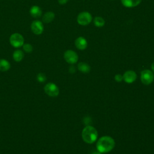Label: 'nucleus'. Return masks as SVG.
<instances>
[{
  "label": "nucleus",
  "instance_id": "1",
  "mask_svg": "<svg viewBox=\"0 0 154 154\" xmlns=\"http://www.w3.org/2000/svg\"><path fill=\"white\" fill-rule=\"evenodd\" d=\"M115 146V141L110 136L101 137L97 141L96 148L101 153H107L112 150Z\"/></svg>",
  "mask_w": 154,
  "mask_h": 154
},
{
  "label": "nucleus",
  "instance_id": "2",
  "mask_svg": "<svg viewBox=\"0 0 154 154\" xmlns=\"http://www.w3.org/2000/svg\"><path fill=\"white\" fill-rule=\"evenodd\" d=\"M98 137L97 131L92 126H85L82 131V138L84 142L88 144H92L95 142Z\"/></svg>",
  "mask_w": 154,
  "mask_h": 154
},
{
  "label": "nucleus",
  "instance_id": "3",
  "mask_svg": "<svg viewBox=\"0 0 154 154\" xmlns=\"http://www.w3.org/2000/svg\"><path fill=\"white\" fill-rule=\"evenodd\" d=\"M77 22L82 26H87L91 23L93 20L92 15L88 11H82L77 16Z\"/></svg>",
  "mask_w": 154,
  "mask_h": 154
},
{
  "label": "nucleus",
  "instance_id": "4",
  "mask_svg": "<svg viewBox=\"0 0 154 154\" xmlns=\"http://www.w3.org/2000/svg\"><path fill=\"white\" fill-rule=\"evenodd\" d=\"M9 40L10 45L15 48H20L24 44L23 37L18 32L12 34L10 37Z\"/></svg>",
  "mask_w": 154,
  "mask_h": 154
},
{
  "label": "nucleus",
  "instance_id": "5",
  "mask_svg": "<svg viewBox=\"0 0 154 154\" xmlns=\"http://www.w3.org/2000/svg\"><path fill=\"white\" fill-rule=\"evenodd\" d=\"M140 79L141 82L144 85L150 84L154 79V75L153 72L149 69L143 70L141 72Z\"/></svg>",
  "mask_w": 154,
  "mask_h": 154
},
{
  "label": "nucleus",
  "instance_id": "6",
  "mask_svg": "<svg viewBox=\"0 0 154 154\" xmlns=\"http://www.w3.org/2000/svg\"><path fill=\"white\" fill-rule=\"evenodd\" d=\"M45 92L51 97H56L59 94V88L58 86L53 83L49 82L46 84L44 87Z\"/></svg>",
  "mask_w": 154,
  "mask_h": 154
},
{
  "label": "nucleus",
  "instance_id": "7",
  "mask_svg": "<svg viewBox=\"0 0 154 154\" xmlns=\"http://www.w3.org/2000/svg\"><path fill=\"white\" fill-rule=\"evenodd\" d=\"M64 58L65 61L70 64H73L78 61V55L73 50L68 49L64 53Z\"/></svg>",
  "mask_w": 154,
  "mask_h": 154
},
{
  "label": "nucleus",
  "instance_id": "8",
  "mask_svg": "<svg viewBox=\"0 0 154 154\" xmlns=\"http://www.w3.org/2000/svg\"><path fill=\"white\" fill-rule=\"evenodd\" d=\"M31 29L35 35H40L44 31V26L42 22L38 20H35L31 24Z\"/></svg>",
  "mask_w": 154,
  "mask_h": 154
},
{
  "label": "nucleus",
  "instance_id": "9",
  "mask_svg": "<svg viewBox=\"0 0 154 154\" xmlns=\"http://www.w3.org/2000/svg\"><path fill=\"white\" fill-rule=\"evenodd\" d=\"M137 74L133 70H127L126 71L124 74L123 75V80L126 83H132L134 82L137 79Z\"/></svg>",
  "mask_w": 154,
  "mask_h": 154
},
{
  "label": "nucleus",
  "instance_id": "10",
  "mask_svg": "<svg viewBox=\"0 0 154 154\" xmlns=\"http://www.w3.org/2000/svg\"><path fill=\"white\" fill-rule=\"evenodd\" d=\"M75 45L76 48L79 50H84L88 46V42L85 38L80 36L77 37L75 40Z\"/></svg>",
  "mask_w": 154,
  "mask_h": 154
},
{
  "label": "nucleus",
  "instance_id": "11",
  "mask_svg": "<svg viewBox=\"0 0 154 154\" xmlns=\"http://www.w3.org/2000/svg\"><path fill=\"white\" fill-rule=\"evenodd\" d=\"M142 0H121L122 5L126 8H133L138 5Z\"/></svg>",
  "mask_w": 154,
  "mask_h": 154
},
{
  "label": "nucleus",
  "instance_id": "12",
  "mask_svg": "<svg viewBox=\"0 0 154 154\" xmlns=\"http://www.w3.org/2000/svg\"><path fill=\"white\" fill-rule=\"evenodd\" d=\"M29 13L32 17L34 18H38L42 16V11L40 7L37 5H33L29 10Z\"/></svg>",
  "mask_w": 154,
  "mask_h": 154
},
{
  "label": "nucleus",
  "instance_id": "13",
  "mask_svg": "<svg viewBox=\"0 0 154 154\" xmlns=\"http://www.w3.org/2000/svg\"><path fill=\"white\" fill-rule=\"evenodd\" d=\"M78 69L84 73H87L90 71V66L88 64L84 62H80L78 64Z\"/></svg>",
  "mask_w": 154,
  "mask_h": 154
},
{
  "label": "nucleus",
  "instance_id": "14",
  "mask_svg": "<svg viewBox=\"0 0 154 154\" xmlns=\"http://www.w3.org/2000/svg\"><path fill=\"white\" fill-rule=\"evenodd\" d=\"M55 18V13L53 11H48L45 13L42 17V20L45 23H50L54 20Z\"/></svg>",
  "mask_w": 154,
  "mask_h": 154
},
{
  "label": "nucleus",
  "instance_id": "15",
  "mask_svg": "<svg viewBox=\"0 0 154 154\" xmlns=\"http://www.w3.org/2000/svg\"><path fill=\"white\" fill-rule=\"evenodd\" d=\"M24 57V54L22 51L20 49H17L14 51L13 54V58L16 62L21 61Z\"/></svg>",
  "mask_w": 154,
  "mask_h": 154
},
{
  "label": "nucleus",
  "instance_id": "16",
  "mask_svg": "<svg viewBox=\"0 0 154 154\" xmlns=\"http://www.w3.org/2000/svg\"><path fill=\"white\" fill-rule=\"evenodd\" d=\"M10 63L5 59H0V70L5 72L10 69Z\"/></svg>",
  "mask_w": 154,
  "mask_h": 154
},
{
  "label": "nucleus",
  "instance_id": "17",
  "mask_svg": "<svg viewBox=\"0 0 154 154\" xmlns=\"http://www.w3.org/2000/svg\"><path fill=\"white\" fill-rule=\"evenodd\" d=\"M93 23L96 27L101 28L105 25V21L103 17L100 16H96L94 18Z\"/></svg>",
  "mask_w": 154,
  "mask_h": 154
},
{
  "label": "nucleus",
  "instance_id": "18",
  "mask_svg": "<svg viewBox=\"0 0 154 154\" xmlns=\"http://www.w3.org/2000/svg\"><path fill=\"white\" fill-rule=\"evenodd\" d=\"M23 51L26 53H31L33 51L32 46L29 43H24L22 46Z\"/></svg>",
  "mask_w": 154,
  "mask_h": 154
},
{
  "label": "nucleus",
  "instance_id": "19",
  "mask_svg": "<svg viewBox=\"0 0 154 154\" xmlns=\"http://www.w3.org/2000/svg\"><path fill=\"white\" fill-rule=\"evenodd\" d=\"M37 81L40 82H43L46 81V77L45 76V74L43 73H38L37 76Z\"/></svg>",
  "mask_w": 154,
  "mask_h": 154
},
{
  "label": "nucleus",
  "instance_id": "20",
  "mask_svg": "<svg viewBox=\"0 0 154 154\" xmlns=\"http://www.w3.org/2000/svg\"><path fill=\"white\" fill-rule=\"evenodd\" d=\"M114 79L116 81H117L118 82H121L122 80H123V75H122L121 74H116L114 76Z\"/></svg>",
  "mask_w": 154,
  "mask_h": 154
},
{
  "label": "nucleus",
  "instance_id": "21",
  "mask_svg": "<svg viewBox=\"0 0 154 154\" xmlns=\"http://www.w3.org/2000/svg\"><path fill=\"white\" fill-rule=\"evenodd\" d=\"M68 1L69 0H58V2L60 5H64L68 2Z\"/></svg>",
  "mask_w": 154,
  "mask_h": 154
},
{
  "label": "nucleus",
  "instance_id": "22",
  "mask_svg": "<svg viewBox=\"0 0 154 154\" xmlns=\"http://www.w3.org/2000/svg\"><path fill=\"white\" fill-rule=\"evenodd\" d=\"M91 154H102V153L99 152V151H95L91 153Z\"/></svg>",
  "mask_w": 154,
  "mask_h": 154
},
{
  "label": "nucleus",
  "instance_id": "23",
  "mask_svg": "<svg viewBox=\"0 0 154 154\" xmlns=\"http://www.w3.org/2000/svg\"><path fill=\"white\" fill-rule=\"evenodd\" d=\"M151 69H152V71L154 72V61H153V62L152 63V64H151Z\"/></svg>",
  "mask_w": 154,
  "mask_h": 154
}]
</instances>
